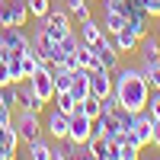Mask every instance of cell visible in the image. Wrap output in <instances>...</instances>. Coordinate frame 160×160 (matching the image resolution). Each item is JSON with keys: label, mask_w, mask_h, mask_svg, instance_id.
Masks as SVG:
<instances>
[{"label": "cell", "mask_w": 160, "mask_h": 160, "mask_svg": "<svg viewBox=\"0 0 160 160\" xmlns=\"http://www.w3.org/2000/svg\"><path fill=\"white\" fill-rule=\"evenodd\" d=\"M112 93L122 109L128 112H144L148 109V99H151V83L144 80L141 68H118L112 71Z\"/></svg>", "instance_id": "1"}, {"label": "cell", "mask_w": 160, "mask_h": 160, "mask_svg": "<svg viewBox=\"0 0 160 160\" xmlns=\"http://www.w3.org/2000/svg\"><path fill=\"white\" fill-rule=\"evenodd\" d=\"M13 125H16V131H19V141H35L38 135H42V122H38V112H32V109H19V115L13 118Z\"/></svg>", "instance_id": "2"}, {"label": "cell", "mask_w": 160, "mask_h": 160, "mask_svg": "<svg viewBox=\"0 0 160 160\" xmlns=\"http://www.w3.org/2000/svg\"><path fill=\"white\" fill-rule=\"evenodd\" d=\"M29 7L26 0H0V29L3 26H26Z\"/></svg>", "instance_id": "3"}, {"label": "cell", "mask_w": 160, "mask_h": 160, "mask_svg": "<svg viewBox=\"0 0 160 160\" xmlns=\"http://www.w3.org/2000/svg\"><path fill=\"white\" fill-rule=\"evenodd\" d=\"M93 55L99 58V64H102V68L115 71V68H118V58H122V51L112 45V35H109V32H102L96 42H93Z\"/></svg>", "instance_id": "4"}, {"label": "cell", "mask_w": 160, "mask_h": 160, "mask_svg": "<svg viewBox=\"0 0 160 160\" xmlns=\"http://www.w3.org/2000/svg\"><path fill=\"white\" fill-rule=\"evenodd\" d=\"M26 80H29V83H32V90L38 93V99H42V102H51V99H55V74H51L48 68H42V64H38V71L32 74V77H26Z\"/></svg>", "instance_id": "5"}, {"label": "cell", "mask_w": 160, "mask_h": 160, "mask_svg": "<svg viewBox=\"0 0 160 160\" xmlns=\"http://www.w3.org/2000/svg\"><path fill=\"white\" fill-rule=\"evenodd\" d=\"M131 138L138 141V148H151V144H154V115H151L148 109L138 112L135 128H131Z\"/></svg>", "instance_id": "6"}, {"label": "cell", "mask_w": 160, "mask_h": 160, "mask_svg": "<svg viewBox=\"0 0 160 160\" xmlns=\"http://www.w3.org/2000/svg\"><path fill=\"white\" fill-rule=\"evenodd\" d=\"M90 135H93V118H87L83 112H74L71 115V131H68V141L71 144H87L90 141Z\"/></svg>", "instance_id": "7"}, {"label": "cell", "mask_w": 160, "mask_h": 160, "mask_svg": "<svg viewBox=\"0 0 160 160\" xmlns=\"http://www.w3.org/2000/svg\"><path fill=\"white\" fill-rule=\"evenodd\" d=\"M16 106H19V109H32V112L45 109V102L38 99V93L32 90L29 80H19V83H16Z\"/></svg>", "instance_id": "8"}, {"label": "cell", "mask_w": 160, "mask_h": 160, "mask_svg": "<svg viewBox=\"0 0 160 160\" xmlns=\"http://www.w3.org/2000/svg\"><path fill=\"white\" fill-rule=\"evenodd\" d=\"M45 131L55 141H68V131H71V115L68 112H61V109H51L48 115V122H45Z\"/></svg>", "instance_id": "9"}, {"label": "cell", "mask_w": 160, "mask_h": 160, "mask_svg": "<svg viewBox=\"0 0 160 160\" xmlns=\"http://www.w3.org/2000/svg\"><path fill=\"white\" fill-rule=\"evenodd\" d=\"M112 93V71L109 68H90V96H106Z\"/></svg>", "instance_id": "10"}, {"label": "cell", "mask_w": 160, "mask_h": 160, "mask_svg": "<svg viewBox=\"0 0 160 160\" xmlns=\"http://www.w3.org/2000/svg\"><path fill=\"white\" fill-rule=\"evenodd\" d=\"M138 51H141V61H151V64H160V35H141V45H138Z\"/></svg>", "instance_id": "11"}, {"label": "cell", "mask_w": 160, "mask_h": 160, "mask_svg": "<svg viewBox=\"0 0 160 160\" xmlns=\"http://www.w3.org/2000/svg\"><path fill=\"white\" fill-rule=\"evenodd\" d=\"M112 45H115L118 51H122V55H125V51H138V45H141V35H135V32H131L128 26H125V29L112 32Z\"/></svg>", "instance_id": "12"}, {"label": "cell", "mask_w": 160, "mask_h": 160, "mask_svg": "<svg viewBox=\"0 0 160 160\" xmlns=\"http://www.w3.org/2000/svg\"><path fill=\"white\" fill-rule=\"evenodd\" d=\"M71 93H74V99H87L90 96V71L87 68H74V83H71Z\"/></svg>", "instance_id": "13"}, {"label": "cell", "mask_w": 160, "mask_h": 160, "mask_svg": "<svg viewBox=\"0 0 160 160\" xmlns=\"http://www.w3.org/2000/svg\"><path fill=\"white\" fill-rule=\"evenodd\" d=\"M99 22H102V29L112 35V32H118V29H125V26H128V16H125L122 10H102V19H99Z\"/></svg>", "instance_id": "14"}, {"label": "cell", "mask_w": 160, "mask_h": 160, "mask_svg": "<svg viewBox=\"0 0 160 160\" xmlns=\"http://www.w3.org/2000/svg\"><path fill=\"white\" fill-rule=\"evenodd\" d=\"M74 58H77V68H102L99 64V58L93 55V45H87V42H77V51H74Z\"/></svg>", "instance_id": "15"}, {"label": "cell", "mask_w": 160, "mask_h": 160, "mask_svg": "<svg viewBox=\"0 0 160 160\" xmlns=\"http://www.w3.org/2000/svg\"><path fill=\"white\" fill-rule=\"evenodd\" d=\"M102 32H106V29H102V22L90 16V19H83V22H80V32H77V35H80V42L93 45V42H96V38H99Z\"/></svg>", "instance_id": "16"}, {"label": "cell", "mask_w": 160, "mask_h": 160, "mask_svg": "<svg viewBox=\"0 0 160 160\" xmlns=\"http://www.w3.org/2000/svg\"><path fill=\"white\" fill-rule=\"evenodd\" d=\"M51 102H55V109H61V112H68V115H74L77 112V99H74V93L71 90H58L55 93V99H51Z\"/></svg>", "instance_id": "17"}, {"label": "cell", "mask_w": 160, "mask_h": 160, "mask_svg": "<svg viewBox=\"0 0 160 160\" xmlns=\"http://www.w3.org/2000/svg\"><path fill=\"white\" fill-rule=\"evenodd\" d=\"M26 148H29V154H26V157H32V160H51V144L42 141V135H38L35 141H29Z\"/></svg>", "instance_id": "18"}, {"label": "cell", "mask_w": 160, "mask_h": 160, "mask_svg": "<svg viewBox=\"0 0 160 160\" xmlns=\"http://www.w3.org/2000/svg\"><path fill=\"white\" fill-rule=\"evenodd\" d=\"M55 90H71L74 83V68H61V64H55Z\"/></svg>", "instance_id": "19"}, {"label": "cell", "mask_w": 160, "mask_h": 160, "mask_svg": "<svg viewBox=\"0 0 160 160\" xmlns=\"http://www.w3.org/2000/svg\"><path fill=\"white\" fill-rule=\"evenodd\" d=\"M141 157V148L135 138H125L122 144H118V160H138Z\"/></svg>", "instance_id": "20"}, {"label": "cell", "mask_w": 160, "mask_h": 160, "mask_svg": "<svg viewBox=\"0 0 160 160\" xmlns=\"http://www.w3.org/2000/svg\"><path fill=\"white\" fill-rule=\"evenodd\" d=\"M141 74H144V80L151 83V90H160V64L141 61Z\"/></svg>", "instance_id": "21"}, {"label": "cell", "mask_w": 160, "mask_h": 160, "mask_svg": "<svg viewBox=\"0 0 160 160\" xmlns=\"http://www.w3.org/2000/svg\"><path fill=\"white\" fill-rule=\"evenodd\" d=\"M80 112H83L87 118H96L99 112H102V106H99V96H87V99H80V106H77Z\"/></svg>", "instance_id": "22"}, {"label": "cell", "mask_w": 160, "mask_h": 160, "mask_svg": "<svg viewBox=\"0 0 160 160\" xmlns=\"http://www.w3.org/2000/svg\"><path fill=\"white\" fill-rule=\"evenodd\" d=\"M38 22H42V29H45V35L51 42H61V38L71 32V26H55V22H45V19H38Z\"/></svg>", "instance_id": "23"}, {"label": "cell", "mask_w": 160, "mask_h": 160, "mask_svg": "<svg viewBox=\"0 0 160 160\" xmlns=\"http://www.w3.org/2000/svg\"><path fill=\"white\" fill-rule=\"evenodd\" d=\"M26 7H29V16L42 19V16H48V10H51V0H26Z\"/></svg>", "instance_id": "24"}, {"label": "cell", "mask_w": 160, "mask_h": 160, "mask_svg": "<svg viewBox=\"0 0 160 160\" xmlns=\"http://www.w3.org/2000/svg\"><path fill=\"white\" fill-rule=\"evenodd\" d=\"M7 128V125H3ZM0 128V160H10V157H16V151L10 148V141H7V131Z\"/></svg>", "instance_id": "25"}, {"label": "cell", "mask_w": 160, "mask_h": 160, "mask_svg": "<svg viewBox=\"0 0 160 160\" xmlns=\"http://www.w3.org/2000/svg\"><path fill=\"white\" fill-rule=\"evenodd\" d=\"M148 112L154 118H160V90H151V99H148Z\"/></svg>", "instance_id": "26"}, {"label": "cell", "mask_w": 160, "mask_h": 160, "mask_svg": "<svg viewBox=\"0 0 160 160\" xmlns=\"http://www.w3.org/2000/svg\"><path fill=\"white\" fill-rule=\"evenodd\" d=\"M99 106H102V112H115V109H118V99H115V93H106V96L99 99Z\"/></svg>", "instance_id": "27"}, {"label": "cell", "mask_w": 160, "mask_h": 160, "mask_svg": "<svg viewBox=\"0 0 160 160\" xmlns=\"http://www.w3.org/2000/svg\"><path fill=\"white\" fill-rule=\"evenodd\" d=\"M141 7H144V13H148V16L160 19V0H141Z\"/></svg>", "instance_id": "28"}, {"label": "cell", "mask_w": 160, "mask_h": 160, "mask_svg": "<svg viewBox=\"0 0 160 160\" xmlns=\"http://www.w3.org/2000/svg\"><path fill=\"white\" fill-rule=\"evenodd\" d=\"M13 83V77H10V68H7V61H0V87H7Z\"/></svg>", "instance_id": "29"}, {"label": "cell", "mask_w": 160, "mask_h": 160, "mask_svg": "<svg viewBox=\"0 0 160 160\" xmlns=\"http://www.w3.org/2000/svg\"><path fill=\"white\" fill-rule=\"evenodd\" d=\"M71 16H74L77 22H83V19H90V7L83 3V7H80V10H74V13H71Z\"/></svg>", "instance_id": "30"}, {"label": "cell", "mask_w": 160, "mask_h": 160, "mask_svg": "<svg viewBox=\"0 0 160 160\" xmlns=\"http://www.w3.org/2000/svg\"><path fill=\"white\" fill-rule=\"evenodd\" d=\"M154 148H160V118H154Z\"/></svg>", "instance_id": "31"}, {"label": "cell", "mask_w": 160, "mask_h": 160, "mask_svg": "<svg viewBox=\"0 0 160 160\" xmlns=\"http://www.w3.org/2000/svg\"><path fill=\"white\" fill-rule=\"evenodd\" d=\"M87 3V0H68V13H74V10H80V7H83Z\"/></svg>", "instance_id": "32"}]
</instances>
